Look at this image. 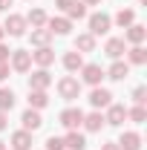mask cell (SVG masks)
<instances>
[{"instance_id": "5b68a950", "label": "cell", "mask_w": 147, "mask_h": 150, "mask_svg": "<svg viewBox=\"0 0 147 150\" xmlns=\"http://www.w3.org/2000/svg\"><path fill=\"white\" fill-rule=\"evenodd\" d=\"M61 124L66 127V130H78L81 127V121H84V112L78 110V107H66V110H61Z\"/></svg>"}, {"instance_id": "484cf974", "label": "cell", "mask_w": 147, "mask_h": 150, "mask_svg": "<svg viewBox=\"0 0 147 150\" xmlns=\"http://www.w3.org/2000/svg\"><path fill=\"white\" fill-rule=\"evenodd\" d=\"M84 15H87V6H84V3H78V0H72V6L66 9V18H69V20H81Z\"/></svg>"}, {"instance_id": "83f0119b", "label": "cell", "mask_w": 147, "mask_h": 150, "mask_svg": "<svg viewBox=\"0 0 147 150\" xmlns=\"http://www.w3.org/2000/svg\"><path fill=\"white\" fill-rule=\"evenodd\" d=\"M127 118H130V121H136V124H144V118H147L144 104H136L133 110H127Z\"/></svg>"}, {"instance_id": "ba28073f", "label": "cell", "mask_w": 147, "mask_h": 150, "mask_svg": "<svg viewBox=\"0 0 147 150\" xmlns=\"http://www.w3.org/2000/svg\"><path fill=\"white\" fill-rule=\"evenodd\" d=\"M90 104L95 107V110H98V107H110V104H112V93H110V90H104V87H92Z\"/></svg>"}, {"instance_id": "f35d334b", "label": "cell", "mask_w": 147, "mask_h": 150, "mask_svg": "<svg viewBox=\"0 0 147 150\" xmlns=\"http://www.w3.org/2000/svg\"><path fill=\"white\" fill-rule=\"evenodd\" d=\"M3 35H6V32H3V26H0V40H3Z\"/></svg>"}, {"instance_id": "7402d4cb", "label": "cell", "mask_w": 147, "mask_h": 150, "mask_svg": "<svg viewBox=\"0 0 147 150\" xmlns=\"http://www.w3.org/2000/svg\"><path fill=\"white\" fill-rule=\"evenodd\" d=\"M64 67H66V69H69V72H78V69H81V67H84V58H81V52H66V55H64Z\"/></svg>"}, {"instance_id": "9a60e30c", "label": "cell", "mask_w": 147, "mask_h": 150, "mask_svg": "<svg viewBox=\"0 0 147 150\" xmlns=\"http://www.w3.org/2000/svg\"><path fill=\"white\" fill-rule=\"evenodd\" d=\"M115 144H118L121 150H141V136L133 133V130H130V133H121V139H118Z\"/></svg>"}, {"instance_id": "d590c367", "label": "cell", "mask_w": 147, "mask_h": 150, "mask_svg": "<svg viewBox=\"0 0 147 150\" xmlns=\"http://www.w3.org/2000/svg\"><path fill=\"white\" fill-rule=\"evenodd\" d=\"M15 0H0V12H9V6H12Z\"/></svg>"}, {"instance_id": "30bf717a", "label": "cell", "mask_w": 147, "mask_h": 150, "mask_svg": "<svg viewBox=\"0 0 147 150\" xmlns=\"http://www.w3.org/2000/svg\"><path fill=\"white\" fill-rule=\"evenodd\" d=\"M9 144H12V150H32V133H29V130H18V133H12Z\"/></svg>"}, {"instance_id": "ab89813d", "label": "cell", "mask_w": 147, "mask_h": 150, "mask_svg": "<svg viewBox=\"0 0 147 150\" xmlns=\"http://www.w3.org/2000/svg\"><path fill=\"white\" fill-rule=\"evenodd\" d=\"M0 150H6V144H3V142H0Z\"/></svg>"}, {"instance_id": "8992f818", "label": "cell", "mask_w": 147, "mask_h": 150, "mask_svg": "<svg viewBox=\"0 0 147 150\" xmlns=\"http://www.w3.org/2000/svg\"><path fill=\"white\" fill-rule=\"evenodd\" d=\"M12 69L15 72H29L32 69V52H26V49H12Z\"/></svg>"}, {"instance_id": "d6a6232c", "label": "cell", "mask_w": 147, "mask_h": 150, "mask_svg": "<svg viewBox=\"0 0 147 150\" xmlns=\"http://www.w3.org/2000/svg\"><path fill=\"white\" fill-rule=\"evenodd\" d=\"M72 6V0H55V9H61V12H66Z\"/></svg>"}, {"instance_id": "2e32d148", "label": "cell", "mask_w": 147, "mask_h": 150, "mask_svg": "<svg viewBox=\"0 0 147 150\" xmlns=\"http://www.w3.org/2000/svg\"><path fill=\"white\" fill-rule=\"evenodd\" d=\"M104 75H107V78H112V81H124V78L130 75V64H124V61L118 58V61H112V67H110Z\"/></svg>"}, {"instance_id": "e575fe53", "label": "cell", "mask_w": 147, "mask_h": 150, "mask_svg": "<svg viewBox=\"0 0 147 150\" xmlns=\"http://www.w3.org/2000/svg\"><path fill=\"white\" fill-rule=\"evenodd\" d=\"M9 55H12V52H9V46H3V43H0V61H9Z\"/></svg>"}, {"instance_id": "3957f363", "label": "cell", "mask_w": 147, "mask_h": 150, "mask_svg": "<svg viewBox=\"0 0 147 150\" xmlns=\"http://www.w3.org/2000/svg\"><path fill=\"white\" fill-rule=\"evenodd\" d=\"M110 26H112V18H110V15H104V12L90 15V35H107Z\"/></svg>"}, {"instance_id": "603a6c76", "label": "cell", "mask_w": 147, "mask_h": 150, "mask_svg": "<svg viewBox=\"0 0 147 150\" xmlns=\"http://www.w3.org/2000/svg\"><path fill=\"white\" fill-rule=\"evenodd\" d=\"M46 12H43V9H32V12H29V15H26V23H29V26H32V29H40V26H46Z\"/></svg>"}, {"instance_id": "9c48e42d", "label": "cell", "mask_w": 147, "mask_h": 150, "mask_svg": "<svg viewBox=\"0 0 147 150\" xmlns=\"http://www.w3.org/2000/svg\"><path fill=\"white\" fill-rule=\"evenodd\" d=\"M46 29L52 35H69L72 32V20L69 18H49L46 20Z\"/></svg>"}, {"instance_id": "4fadbf2b", "label": "cell", "mask_w": 147, "mask_h": 150, "mask_svg": "<svg viewBox=\"0 0 147 150\" xmlns=\"http://www.w3.org/2000/svg\"><path fill=\"white\" fill-rule=\"evenodd\" d=\"M20 121H23V130H29V133H35V130H40V124H43V118H40V112L37 110H29L20 115Z\"/></svg>"}, {"instance_id": "836d02e7", "label": "cell", "mask_w": 147, "mask_h": 150, "mask_svg": "<svg viewBox=\"0 0 147 150\" xmlns=\"http://www.w3.org/2000/svg\"><path fill=\"white\" fill-rule=\"evenodd\" d=\"M6 127H9V115L0 110V130H6Z\"/></svg>"}, {"instance_id": "4dcf8cb0", "label": "cell", "mask_w": 147, "mask_h": 150, "mask_svg": "<svg viewBox=\"0 0 147 150\" xmlns=\"http://www.w3.org/2000/svg\"><path fill=\"white\" fill-rule=\"evenodd\" d=\"M133 101H136V104H144L147 101V90L144 87H136V90H133Z\"/></svg>"}, {"instance_id": "52a82bcc", "label": "cell", "mask_w": 147, "mask_h": 150, "mask_svg": "<svg viewBox=\"0 0 147 150\" xmlns=\"http://www.w3.org/2000/svg\"><path fill=\"white\" fill-rule=\"evenodd\" d=\"M124 118H127V107H124V104H110V107H107V115H104V124L121 127Z\"/></svg>"}, {"instance_id": "f546056e", "label": "cell", "mask_w": 147, "mask_h": 150, "mask_svg": "<svg viewBox=\"0 0 147 150\" xmlns=\"http://www.w3.org/2000/svg\"><path fill=\"white\" fill-rule=\"evenodd\" d=\"M46 150H64V139L49 136V139H46Z\"/></svg>"}, {"instance_id": "74e56055", "label": "cell", "mask_w": 147, "mask_h": 150, "mask_svg": "<svg viewBox=\"0 0 147 150\" xmlns=\"http://www.w3.org/2000/svg\"><path fill=\"white\" fill-rule=\"evenodd\" d=\"M81 3H84V6H98L101 0H81Z\"/></svg>"}, {"instance_id": "ac0fdd59", "label": "cell", "mask_w": 147, "mask_h": 150, "mask_svg": "<svg viewBox=\"0 0 147 150\" xmlns=\"http://www.w3.org/2000/svg\"><path fill=\"white\" fill-rule=\"evenodd\" d=\"M104 52H107L112 61H118V58L124 55V38H110L107 46H104Z\"/></svg>"}, {"instance_id": "4316f807", "label": "cell", "mask_w": 147, "mask_h": 150, "mask_svg": "<svg viewBox=\"0 0 147 150\" xmlns=\"http://www.w3.org/2000/svg\"><path fill=\"white\" fill-rule=\"evenodd\" d=\"M127 55H130V64H136V67L147 64V52H144V46H133Z\"/></svg>"}, {"instance_id": "5bb4252c", "label": "cell", "mask_w": 147, "mask_h": 150, "mask_svg": "<svg viewBox=\"0 0 147 150\" xmlns=\"http://www.w3.org/2000/svg\"><path fill=\"white\" fill-rule=\"evenodd\" d=\"M144 38H147V29L141 26V23H133V26H127V32H124V40L133 43V46H141Z\"/></svg>"}, {"instance_id": "8d00e7d4", "label": "cell", "mask_w": 147, "mask_h": 150, "mask_svg": "<svg viewBox=\"0 0 147 150\" xmlns=\"http://www.w3.org/2000/svg\"><path fill=\"white\" fill-rule=\"evenodd\" d=\"M101 150H121V147H118L115 142H107V144H104V147H101Z\"/></svg>"}, {"instance_id": "1f68e13d", "label": "cell", "mask_w": 147, "mask_h": 150, "mask_svg": "<svg viewBox=\"0 0 147 150\" xmlns=\"http://www.w3.org/2000/svg\"><path fill=\"white\" fill-rule=\"evenodd\" d=\"M9 78V61H0V81Z\"/></svg>"}, {"instance_id": "7a4b0ae2", "label": "cell", "mask_w": 147, "mask_h": 150, "mask_svg": "<svg viewBox=\"0 0 147 150\" xmlns=\"http://www.w3.org/2000/svg\"><path fill=\"white\" fill-rule=\"evenodd\" d=\"M81 81L84 84H90V87H101V78H104V69L98 67V64H84L81 69Z\"/></svg>"}, {"instance_id": "f1b7e54d", "label": "cell", "mask_w": 147, "mask_h": 150, "mask_svg": "<svg viewBox=\"0 0 147 150\" xmlns=\"http://www.w3.org/2000/svg\"><path fill=\"white\" fill-rule=\"evenodd\" d=\"M12 107H15V93L12 90H0V110L9 112Z\"/></svg>"}, {"instance_id": "d6986e66", "label": "cell", "mask_w": 147, "mask_h": 150, "mask_svg": "<svg viewBox=\"0 0 147 150\" xmlns=\"http://www.w3.org/2000/svg\"><path fill=\"white\" fill-rule=\"evenodd\" d=\"M84 127H87V133H98L101 127H104V115L95 110V112H90V115H84V121H81Z\"/></svg>"}, {"instance_id": "7c38bea8", "label": "cell", "mask_w": 147, "mask_h": 150, "mask_svg": "<svg viewBox=\"0 0 147 150\" xmlns=\"http://www.w3.org/2000/svg\"><path fill=\"white\" fill-rule=\"evenodd\" d=\"M52 84V75L46 72V69H35V72L29 75V90H46Z\"/></svg>"}, {"instance_id": "8fae6325", "label": "cell", "mask_w": 147, "mask_h": 150, "mask_svg": "<svg viewBox=\"0 0 147 150\" xmlns=\"http://www.w3.org/2000/svg\"><path fill=\"white\" fill-rule=\"evenodd\" d=\"M32 61H35L40 69H46V67L55 64V52H52L49 46H37V52H32Z\"/></svg>"}, {"instance_id": "44dd1931", "label": "cell", "mask_w": 147, "mask_h": 150, "mask_svg": "<svg viewBox=\"0 0 147 150\" xmlns=\"http://www.w3.org/2000/svg\"><path fill=\"white\" fill-rule=\"evenodd\" d=\"M92 49H95V35L87 32V35H78V38H75V52L84 55V52H92Z\"/></svg>"}, {"instance_id": "277c9868", "label": "cell", "mask_w": 147, "mask_h": 150, "mask_svg": "<svg viewBox=\"0 0 147 150\" xmlns=\"http://www.w3.org/2000/svg\"><path fill=\"white\" fill-rule=\"evenodd\" d=\"M26 18L23 15H9L6 18V23H3V32L6 35H12V38H20V35H26Z\"/></svg>"}, {"instance_id": "ffe728a7", "label": "cell", "mask_w": 147, "mask_h": 150, "mask_svg": "<svg viewBox=\"0 0 147 150\" xmlns=\"http://www.w3.org/2000/svg\"><path fill=\"white\" fill-rule=\"evenodd\" d=\"M46 104H49L46 90H29V107H32V110H43Z\"/></svg>"}, {"instance_id": "cb8c5ba5", "label": "cell", "mask_w": 147, "mask_h": 150, "mask_svg": "<svg viewBox=\"0 0 147 150\" xmlns=\"http://www.w3.org/2000/svg\"><path fill=\"white\" fill-rule=\"evenodd\" d=\"M49 40H52V32H49L46 26L32 29V43H35V46H49Z\"/></svg>"}, {"instance_id": "60d3db41", "label": "cell", "mask_w": 147, "mask_h": 150, "mask_svg": "<svg viewBox=\"0 0 147 150\" xmlns=\"http://www.w3.org/2000/svg\"><path fill=\"white\" fill-rule=\"evenodd\" d=\"M139 3H147V0H139Z\"/></svg>"}, {"instance_id": "6da1fadb", "label": "cell", "mask_w": 147, "mask_h": 150, "mask_svg": "<svg viewBox=\"0 0 147 150\" xmlns=\"http://www.w3.org/2000/svg\"><path fill=\"white\" fill-rule=\"evenodd\" d=\"M58 93H61L64 101H75V98L81 95V81L72 78V75H64V78L58 81Z\"/></svg>"}, {"instance_id": "e0dca14e", "label": "cell", "mask_w": 147, "mask_h": 150, "mask_svg": "<svg viewBox=\"0 0 147 150\" xmlns=\"http://www.w3.org/2000/svg\"><path fill=\"white\" fill-rule=\"evenodd\" d=\"M64 147H69V150H84V147H87V139H84V133L69 130V133H66V139H64Z\"/></svg>"}, {"instance_id": "d4e9b609", "label": "cell", "mask_w": 147, "mask_h": 150, "mask_svg": "<svg viewBox=\"0 0 147 150\" xmlns=\"http://www.w3.org/2000/svg\"><path fill=\"white\" fill-rule=\"evenodd\" d=\"M115 23H118L121 29H127V26H133V23H136V12H133V9H121V12L115 15Z\"/></svg>"}]
</instances>
